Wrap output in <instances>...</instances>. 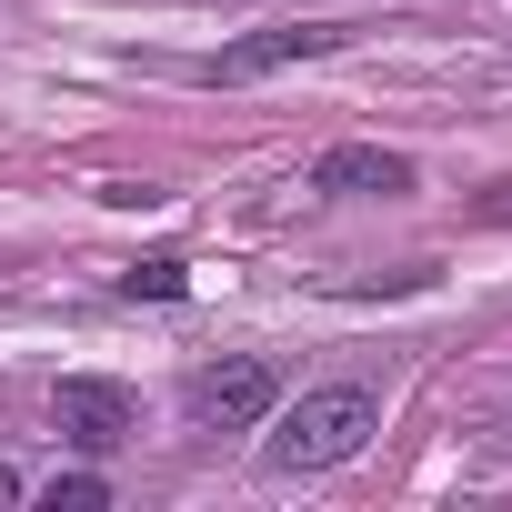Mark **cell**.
Segmentation results:
<instances>
[{
	"label": "cell",
	"instance_id": "277c9868",
	"mask_svg": "<svg viewBox=\"0 0 512 512\" xmlns=\"http://www.w3.org/2000/svg\"><path fill=\"white\" fill-rule=\"evenodd\" d=\"M352 31L342 21H302V31H251V41H231L221 61H201V81H272V71H292V61H322V51H342Z\"/></svg>",
	"mask_w": 512,
	"mask_h": 512
},
{
	"label": "cell",
	"instance_id": "8992f818",
	"mask_svg": "<svg viewBox=\"0 0 512 512\" xmlns=\"http://www.w3.org/2000/svg\"><path fill=\"white\" fill-rule=\"evenodd\" d=\"M121 292H131V302H181V292H191V262H181V251H151V262L121 272Z\"/></svg>",
	"mask_w": 512,
	"mask_h": 512
},
{
	"label": "cell",
	"instance_id": "5b68a950",
	"mask_svg": "<svg viewBox=\"0 0 512 512\" xmlns=\"http://www.w3.org/2000/svg\"><path fill=\"white\" fill-rule=\"evenodd\" d=\"M312 191H332V201H392V191H412V161L402 151H382V141H332L322 161H312Z\"/></svg>",
	"mask_w": 512,
	"mask_h": 512
},
{
	"label": "cell",
	"instance_id": "6da1fadb",
	"mask_svg": "<svg viewBox=\"0 0 512 512\" xmlns=\"http://www.w3.org/2000/svg\"><path fill=\"white\" fill-rule=\"evenodd\" d=\"M372 432H382V402H372L362 382H312L302 402H272L262 462H272V472H342Z\"/></svg>",
	"mask_w": 512,
	"mask_h": 512
},
{
	"label": "cell",
	"instance_id": "52a82bcc",
	"mask_svg": "<svg viewBox=\"0 0 512 512\" xmlns=\"http://www.w3.org/2000/svg\"><path fill=\"white\" fill-rule=\"evenodd\" d=\"M41 502H51V512H101L111 482H101V472H61V482H41Z\"/></svg>",
	"mask_w": 512,
	"mask_h": 512
},
{
	"label": "cell",
	"instance_id": "7a4b0ae2",
	"mask_svg": "<svg viewBox=\"0 0 512 512\" xmlns=\"http://www.w3.org/2000/svg\"><path fill=\"white\" fill-rule=\"evenodd\" d=\"M181 402H191V422H201V432H251V422H272L282 372H272L262 352H231V362H201Z\"/></svg>",
	"mask_w": 512,
	"mask_h": 512
},
{
	"label": "cell",
	"instance_id": "3957f363",
	"mask_svg": "<svg viewBox=\"0 0 512 512\" xmlns=\"http://www.w3.org/2000/svg\"><path fill=\"white\" fill-rule=\"evenodd\" d=\"M51 422H61V442H81V452H121V442L141 432V402H131L121 382H101V372H61Z\"/></svg>",
	"mask_w": 512,
	"mask_h": 512
}]
</instances>
